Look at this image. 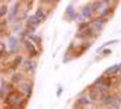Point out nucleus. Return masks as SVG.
<instances>
[{"instance_id": "obj_9", "label": "nucleus", "mask_w": 121, "mask_h": 109, "mask_svg": "<svg viewBox=\"0 0 121 109\" xmlns=\"http://www.w3.org/2000/svg\"><path fill=\"white\" fill-rule=\"evenodd\" d=\"M17 38L16 37H10L9 38V46H10V48H16L17 47Z\"/></svg>"}, {"instance_id": "obj_7", "label": "nucleus", "mask_w": 121, "mask_h": 109, "mask_svg": "<svg viewBox=\"0 0 121 109\" xmlns=\"http://www.w3.org/2000/svg\"><path fill=\"white\" fill-rule=\"evenodd\" d=\"M66 14H67L69 17H71V18L75 17L76 13H75V9H74V6H73L72 5H69V6L67 7V9H66Z\"/></svg>"}, {"instance_id": "obj_19", "label": "nucleus", "mask_w": 121, "mask_h": 109, "mask_svg": "<svg viewBox=\"0 0 121 109\" xmlns=\"http://www.w3.org/2000/svg\"><path fill=\"white\" fill-rule=\"evenodd\" d=\"M17 4L15 6H13V7H12V10H11L12 12H11V14H10V19L12 18L13 15H15V14H16V12H17Z\"/></svg>"}, {"instance_id": "obj_10", "label": "nucleus", "mask_w": 121, "mask_h": 109, "mask_svg": "<svg viewBox=\"0 0 121 109\" xmlns=\"http://www.w3.org/2000/svg\"><path fill=\"white\" fill-rule=\"evenodd\" d=\"M33 67H34V65H33V63L31 61L26 60L24 63V68L26 70H32Z\"/></svg>"}, {"instance_id": "obj_5", "label": "nucleus", "mask_w": 121, "mask_h": 109, "mask_svg": "<svg viewBox=\"0 0 121 109\" xmlns=\"http://www.w3.org/2000/svg\"><path fill=\"white\" fill-rule=\"evenodd\" d=\"M40 23V20L36 17V16H32L28 18V21H27V24L30 25H33V26H36L38 25Z\"/></svg>"}, {"instance_id": "obj_4", "label": "nucleus", "mask_w": 121, "mask_h": 109, "mask_svg": "<svg viewBox=\"0 0 121 109\" xmlns=\"http://www.w3.org/2000/svg\"><path fill=\"white\" fill-rule=\"evenodd\" d=\"M21 88L22 90L24 91V93L26 94V96H29L32 93V85H28V84H24V85H21Z\"/></svg>"}, {"instance_id": "obj_23", "label": "nucleus", "mask_w": 121, "mask_h": 109, "mask_svg": "<svg viewBox=\"0 0 121 109\" xmlns=\"http://www.w3.org/2000/svg\"><path fill=\"white\" fill-rule=\"evenodd\" d=\"M111 53V50L107 49V50H104V54H110Z\"/></svg>"}, {"instance_id": "obj_13", "label": "nucleus", "mask_w": 121, "mask_h": 109, "mask_svg": "<svg viewBox=\"0 0 121 109\" xmlns=\"http://www.w3.org/2000/svg\"><path fill=\"white\" fill-rule=\"evenodd\" d=\"M78 102L80 105H87V104L89 103V101L87 100L86 97H80L78 100Z\"/></svg>"}, {"instance_id": "obj_15", "label": "nucleus", "mask_w": 121, "mask_h": 109, "mask_svg": "<svg viewBox=\"0 0 121 109\" xmlns=\"http://www.w3.org/2000/svg\"><path fill=\"white\" fill-rule=\"evenodd\" d=\"M95 26L97 27V29H101V28L103 27V22H102L100 19L96 20V21H95Z\"/></svg>"}, {"instance_id": "obj_2", "label": "nucleus", "mask_w": 121, "mask_h": 109, "mask_svg": "<svg viewBox=\"0 0 121 109\" xmlns=\"http://www.w3.org/2000/svg\"><path fill=\"white\" fill-rule=\"evenodd\" d=\"M121 68V64L119 65H114L112 67H110L106 70V74H116L117 72H118V70Z\"/></svg>"}, {"instance_id": "obj_6", "label": "nucleus", "mask_w": 121, "mask_h": 109, "mask_svg": "<svg viewBox=\"0 0 121 109\" xmlns=\"http://www.w3.org/2000/svg\"><path fill=\"white\" fill-rule=\"evenodd\" d=\"M92 13H93V9L89 6H85L83 8V10H82V14H83V16L85 17H90L92 16Z\"/></svg>"}, {"instance_id": "obj_16", "label": "nucleus", "mask_w": 121, "mask_h": 109, "mask_svg": "<svg viewBox=\"0 0 121 109\" xmlns=\"http://www.w3.org/2000/svg\"><path fill=\"white\" fill-rule=\"evenodd\" d=\"M89 97H90L92 100H96L97 97V94L96 91L94 90H91L89 91Z\"/></svg>"}, {"instance_id": "obj_22", "label": "nucleus", "mask_w": 121, "mask_h": 109, "mask_svg": "<svg viewBox=\"0 0 121 109\" xmlns=\"http://www.w3.org/2000/svg\"><path fill=\"white\" fill-rule=\"evenodd\" d=\"M85 27H87V25H86V24H82L81 25H80L79 29H83V28H85Z\"/></svg>"}, {"instance_id": "obj_24", "label": "nucleus", "mask_w": 121, "mask_h": 109, "mask_svg": "<svg viewBox=\"0 0 121 109\" xmlns=\"http://www.w3.org/2000/svg\"><path fill=\"white\" fill-rule=\"evenodd\" d=\"M61 93H62V89H61V88H59V90H58V94H57V96H58L61 95Z\"/></svg>"}, {"instance_id": "obj_20", "label": "nucleus", "mask_w": 121, "mask_h": 109, "mask_svg": "<svg viewBox=\"0 0 121 109\" xmlns=\"http://www.w3.org/2000/svg\"><path fill=\"white\" fill-rule=\"evenodd\" d=\"M116 42H117V40H113V41H109V42H107L106 44H104L103 46H100V48L97 49V51H99L100 49H102L104 46H108V45H110V44H113V43H116Z\"/></svg>"}, {"instance_id": "obj_21", "label": "nucleus", "mask_w": 121, "mask_h": 109, "mask_svg": "<svg viewBox=\"0 0 121 109\" xmlns=\"http://www.w3.org/2000/svg\"><path fill=\"white\" fill-rule=\"evenodd\" d=\"M108 14V9H106V10H104V12L102 13V15H101V16H102V17H106Z\"/></svg>"}, {"instance_id": "obj_8", "label": "nucleus", "mask_w": 121, "mask_h": 109, "mask_svg": "<svg viewBox=\"0 0 121 109\" xmlns=\"http://www.w3.org/2000/svg\"><path fill=\"white\" fill-rule=\"evenodd\" d=\"M35 16H36V17L38 18L40 21H44V20L46 19V15H45V13L43 12V10L41 8H38V9L36 10Z\"/></svg>"}, {"instance_id": "obj_17", "label": "nucleus", "mask_w": 121, "mask_h": 109, "mask_svg": "<svg viewBox=\"0 0 121 109\" xmlns=\"http://www.w3.org/2000/svg\"><path fill=\"white\" fill-rule=\"evenodd\" d=\"M21 61H22V57H21V56H17V57L15 59V61H14V62H15V67H17V66H18Z\"/></svg>"}, {"instance_id": "obj_14", "label": "nucleus", "mask_w": 121, "mask_h": 109, "mask_svg": "<svg viewBox=\"0 0 121 109\" xmlns=\"http://www.w3.org/2000/svg\"><path fill=\"white\" fill-rule=\"evenodd\" d=\"M6 12H7V6H1V8H0V17H4L6 14Z\"/></svg>"}, {"instance_id": "obj_3", "label": "nucleus", "mask_w": 121, "mask_h": 109, "mask_svg": "<svg viewBox=\"0 0 121 109\" xmlns=\"http://www.w3.org/2000/svg\"><path fill=\"white\" fill-rule=\"evenodd\" d=\"M25 45H26V46L27 50L30 52L32 55H35V54H36V47L34 46V45H33L30 41H26V42H25Z\"/></svg>"}, {"instance_id": "obj_18", "label": "nucleus", "mask_w": 121, "mask_h": 109, "mask_svg": "<svg viewBox=\"0 0 121 109\" xmlns=\"http://www.w3.org/2000/svg\"><path fill=\"white\" fill-rule=\"evenodd\" d=\"M31 38H33V39H34V41L37 43L38 45H40V44H41V38H40V37H38V36H31Z\"/></svg>"}, {"instance_id": "obj_12", "label": "nucleus", "mask_w": 121, "mask_h": 109, "mask_svg": "<svg viewBox=\"0 0 121 109\" xmlns=\"http://www.w3.org/2000/svg\"><path fill=\"white\" fill-rule=\"evenodd\" d=\"M20 79H21V75L20 74H15L12 77V82L14 84H16V83H18L20 81Z\"/></svg>"}, {"instance_id": "obj_11", "label": "nucleus", "mask_w": 121, "mask_h": 109, "mask_svg": "<svg viewBox=\"0 0 121 109\" xmlns=\"http://www.w3.org/2000/svg\"><path fill=\"white\" fill-rule=\"evenodd\" d=\"M102 101H103V103L108 105V104L113 103L114 99L112 98V96H104L103 98H102Z\"/></svg>"}, {"instance_id": "obj_1", "label": "nucleus", "mask_w": 121, "mask_h": 109, "mask_svg": "<svg viewBox=\"0 0 121 109\" xmlns=\"http://www.w3.org/2000/svg\"><path fill=\"white\" fill-rule=\"evenodd\" d=\"M20 100H21V98L18 96L17 93H12V94H10L8 96V97H7V103L12 105H18L19 102H20Z\"/></svg>"}]
</instances>
